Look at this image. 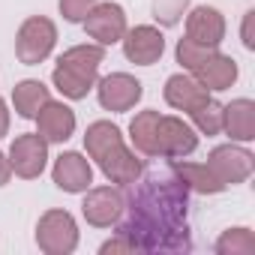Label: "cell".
Here are the masks:
<instances>
[{"mask_svg": "<svg viewBox=\"0 0 255 255\" xmlns=\"http://www.w3.org/2000/svg\"><path fill=\"white\" fill-rule=\"evenodd\" d=\"M189 186L174 174V168H153L141 180L129 183L123 198L126 219L117 234L129 240L132 252H180L189 249Z\"/></svg>", "mask_w": 255, "mask_h": 255, "instance_id": "obj_1", "label": "cell"}, {"mask_svg": "<svg viewBox=\"0 0 255 255\" xmlns=\"http://www.w3.org/2000/svg\"><path fill=\"white\" fill-rule=\"evenodd\" d=\"M84 147L111 183L129 186L135 177H141V159H135V153H129V147L123 144V135L114 123H108V120L90 123L84 132Z\"/></svg>", "mask_w": 255, "mask_h": 255, "instance_id": "obj_2", "label": "cell"}, {"mask_svg": "<svg viewBox=\"0 0 255 255\" xmlns=\"http://www.w3.org/2000/svg\"><path fill=\"white\" fill-rule=\"evenodd\" d=\"M105 60V48L102 45H75L69 51L60 54L57 66H54V87L69 96V99H84L99 75V66Z\"/></svg>", "mask_w": 255, "mask_h": 255, "instance_id": "obj_3", "label": "cell"}, {"mask_svg": "<svg viewBox=\"0 0 255 255\" xmlns=\"http://www.w3.org/2000/svg\"><path fill=\"white\" fill-rule=\"evenodd\" d=\"M54 42H57V27H54V21L45 18V15H33V18H27V21L18 27L15 54H18L21 63L36 66V63H42V60L51 54Z\"/></svg>", "mask_w": 255, "mask_h": 255, "instance_id": "obj_4", "label": "cell"}, {"mask_svg": "<svg viewBox=\"0 0 255 255\" xmlns=\"http://www.w3.org/2000/svg\"><path fill=\"white\" fill-rule=\"evenodd\" d=\"M36 243L45 255H69L78 246V225L72 213L66 210H48L42 213L36 225Z\"/></svg>", "mask_w": 255, "mask_h": 255, "instance_id": "obj_5", "label": "cell"}, {"mask_svg": "<svg viewBox=\"0 0 255 255\" xmlns=\"http://www.w3.org/2000/svg\"><path fill=\"white\" fill-rule=\"evenodd\" d=\"M156 156H165V159H183L189 156L195 147H198V135L189 123H183L180 117H162L156 120Z\"/></svg>", "mask_w": 255, "mask_h": 255, "instance_id": "obj_6", "label": "cell"}, {"mask_svg": "<svg viewBox=\"0 0 255 255\" xmlns=\"http://www.w3.org/2000/svg\"><path fill=\"white\" fill-rule=\"evenodd\" d=\"M204 165L210 168V174H213V177L222 183V189H225V186H237V183H243V180L252 174V168H255V156H252L249 150H243V147L225 144V147H216V150L207 156Z\"/></svg>", "mask_w": 255, "mask_h": 255, "instance_id": "obj_7", "label": "cell"}, {"mask_svg": "<svg viewBox=\"0 0 255 255\" xmlns=\"http://www.w3.org/2000/svg\"><path fill=\"white\" fill-rule=\"evenodd\" d=\"M45 159H48V141L39 135V132H30V135H18L9 147V165L18 177L24 180H33L42 174L45 168Z\"/></svg>", "mask_w": 255, "mask_h": 255, "instance_id": "obj_8", "label": "cell"}, {"mask_svg": "<svg viewBox=\"0 0 255 255\" xmlns=\"http://www.w3.org/2000/svg\"><path fill=\"white\" fill-rule=\"evenodd\" d=\"M99 105L105 111H129L138 99H141V81L132 78V75H126V72H111L105 75L99 84Z\"/></svg>", "mask_w": 255, "mask_h": 255, "instance_id": "obj_9", "label": "cell"}, {"mask_svg": "<svg viewBox=\"0 0 255 255\" xmlns=\"http://www.w3.org/2000/svg\"><path fill=\"white\" fill-rule=\"evenodd\" d=\"M84 30L90 39H96L99 45H114L123 39L126 33V15H123V6L117 3H96L87 18H84Z\"/></svg>", "mask_w": 255, "mask_h": 255, "instance_id": "obj_10", "label": "cell"}, {"mask_svg": "<svg viewBox=\"0 0 255 255\" xmlns=\"http://www.w3.org/2000/svg\"><path fill=\"white\" fill-rule=\"evenodd\" d=\"M81 213L90 225L96 228H108L123 216V192L114 186H96L84 195Z\"/></svg>", "mask_w": 255, "mask_h": 255, "instance_id": "obj_11", "label": "cell"}, {"mask_svg": "<svg viewBox=\"0 0 255 255\" xmlns=\"http://www.w3.org/2000/svg\"><path fill=\"white\" fill-rule=\"evenodd\" d=\"M120 42H123L126 60H132V63H138V66L156 63V60L162 57V51H165V36H162L156 27H150V24H141V27L126 30Z\"/></svg>", "mask_w": 255, "mask_h": 255, "instance_id": "obj_12", "label": "cell"}, {"mask_svg": "<svg viewBox=\"0 0 255 255\" xmlns=\"http://www.w3.org/2000/svg\"><path fill=\"white\" fill-rule=\"evenodd\" d=\"M186 39H192L198 45H207V48H216L225 39L222 12L213 9V6H195L186 18Z\"/></svg>", "mask_w": 255, "mask_h": 255, "instance_id": "obj_13", "label": "cell"}, {"mask_svg": "<svg viewBox=\"0 0 255 255\" xmlns=\"http://www.w3.org/2000/svg\"><path fill=\"white\" fill-rule=\"evenodd\" d=\"M192 78L204 87V90H228L237 81V63L228 54H219L216 48L192 69Z\"/></svg>", "mask_w": 255, "mask_h": 255, "instance_id": "obj_14", "label": "cell"}, {"mask_svg": "<svg viewBox=\"0 0 255 255\" xmlns=\"http://www.w3.org/2000/svg\"><path fill=\"white\" fill-rule=\"evenodd\" d=\"M54 183L63 189V192H87L90 183H93V168L90 162L81 156V153H60L57 162H54V171H51Z\"/></svg>", "mask_w": 255, "mask_h": 255, "instance_id": "obj_15", "label": "cell"}, {"mask_svg": "<svg viewBox=\"0 0 255 255\" xmlns=\"http://www.w3.org/2000/svg\"><path fill=\"white\" fill-rule=\"evenodd\" d=\"M36 123H39V135L45 141H54V144H63L72 132H75V111L63 102H45L36 114Z\"/></svg>", "mask_w": 255, "mask_h": 255, "instance_id": "obj_16", "label": "cell"}, {"mask_svg": "<svg viewBox=\"0 0 255 255\" xmlns=\"http://www.w3.org/2000/svg\"><path fill=\"white\" fill-rule=\"evenodd\" d=\"M210 99V93L192 78V75H171L165 81V102L177 111H186L192 114L198 105H204Z\"/></svg>", "mask_w": 255, "mask_h": 255, "instance_id": "obj_17", "label": "cell"}, {"mask_svg": "<svg viewBox=\"0 0 255 255\" xmlns=\"http://www.w3.org/2000/svg\"><path fill=\"white\" fill-rule=\"evenodd\" d=\"M222 129L234 141H252L255 138V102L234 99V102L222 105Z\"/></svg>", "mask_w": 255, "mask_h": 255, "instance_id": "obj_18", "label": "cell"}, {"mask_svg": "<svg viewBox=\"0 0 255 255\" xmlns=\"http://www.w3.org/2000/svg\"><path fill=\"white\" fill-rule=\"evenodd\" d=\"M174 174L192 189V192H201V195H213V192H222V183L210 174L207 165H198V162H171Z\"/></svg>", "mask_w": 255, "mask_h": 255, "instance_id": "obj_19", "label": "cell"}, {"mask_svg": "<svg viewBox=\"0 0 255 255\" xmlns=\"http://www.w3.org/2000/svg\"><path fill=\"white\" fill-rule=\"evenodd\" d=\"M48 99H51V96H48V87H45L42 81H33V78L15 84V90H12V102H15V111H18L21 117H36L39 108H42Z\"/></svg>", "mask_w": 255, "mask_h": 255, "instance_id": "obj_20", "label": "cell"}, {"mask_svg": "<svg viewBox=\"0 0 255 255\" xmlns=\"http://www.w3.org/2000/svg\"><path fill=\"white\" fill-rule=\"evenodd\" d=\"M156 120H159V111H141L129 123V138H132L135 150L144 153V156H156V147H153V141H156Z\"/></svg>", "mask_w": 255, "mask_h": 255, "instance_id": "obj_21", "label": "cell"}, {"mask_svg": "<svg viewBox=\"0 0 255 255\" xmlns=\"http://www.w3.org/2000/svg\"><path fill=\"white\" fill-rule=\"evenodd\" d=\"M216 252L219 255H252L255 252V237H252L249 228H228L216 240Z\"/></svg>", "mask_w": 255, "mask_h": 255, "instance_id": "obj_22", "label": "cell"}, {"mask_svg": "<svg viewBox=\"0 0 255 255\" xmlns=\"http://www.w3.org/2000/svg\"><path fill=\"white\" fill-rule=\"evenodd\" d=\"M192 120L204 135H216V132H222V105L216 99H207L204 105H198L192 111Z\"/></svg>", "mask_w": 255, "mask_h": 255, "instance_id": "obj_23", "label": "cell"}, {"mask_svg": "<svg viewBox=\"0 0 255 255\" xmlns=\"http://www.w3.org/2000/svg\"><path fill=\"white\" fill-rule=\"evenodd\" d=\"M210 51H213V48H207V45H198V42H192V39H180V42H177V63L192 72Z\"/></svg>", "mask_w": 255, "mask_h": 255, "instance_id": "obj_24", "label": "cell"}, {"mask_svg": "<svg viewBox=\"0 0 255 255\" xmlns=\"http://www.w3.org/2000/svg\"><path fill=\"white\" fill-rule=\"evenodd\" d=\"M99 3V0H60V15L66 21H84L87 12Z\"/></svg>", "mask_w": 255, "mask_h": 255, "instance_id": "obj_25", "label": "cell"}, {"mask_svg": "<svg viewBox=\"0 0 255 255\" xmlns=\"http://www.w3.org/2000/svg\"><path fill=\"white\" fill-rule=\"evenodd\" d=\"M186 6V0H156V18L162 24H174Z\"/></svg>", "mask_w": 255, "mask_h": 255, "instance_id": "obj_26", "label": "cell"}, {"mask_svg": "<svg viewBox=\"0 0 255 255\" xmlns=\"http://www.w3.org/2000/svg\"><path fill=\"white\" fill-rule=\"evenodd\" d=\"M108 252H132V246H129V240L126 237H114V240H108V243H102V255H108Z\"/></svg>", "mask_w": 255, "mask_h": 255, "instance_id": "obj_27", "label": "cell"}, {"mask_svg": "<svg viewBox=\"0 0 255 255\" xmlns=\"http://www.w3.org/2000/svg\"><path fill=\"white\" fill-rule=\"evenodd\" d=\"M252 21H255V12H246V18H243V45H246V48H255V39H252Z\"/></svg>", "mask_w": 255, "mask_h": 255, "instance_id": "obj_28", "label": "cell"}, {"mask_svg": "<svg viewBox=\"0 0 255 255\" xmlns=\"http://www.w3.org/2000/svg\"><path fill=\"white\" fill-rule=\"evenodd\" d=\"M9 177H12V165H9V159L3 153H0V186L9 183Z\"/></svg>", "mask_w": 255, "mask_h": 255, "instance_id": "obj_29", "label": "cell"}, {"mask_svg": "<svg viewBox=\"0 0 255 255\" xmlns=\"http://www.w3.org/2000/svg\"><path fill=\"white\" fill-rule=\"evenodd\" d=\"M9 132V111H6V102L0 99V138Z\"/></svg>", "mask_w": 255, "mask_h": 255, "instance_id": "obj_30", "label": "cell"}]
</instances>
